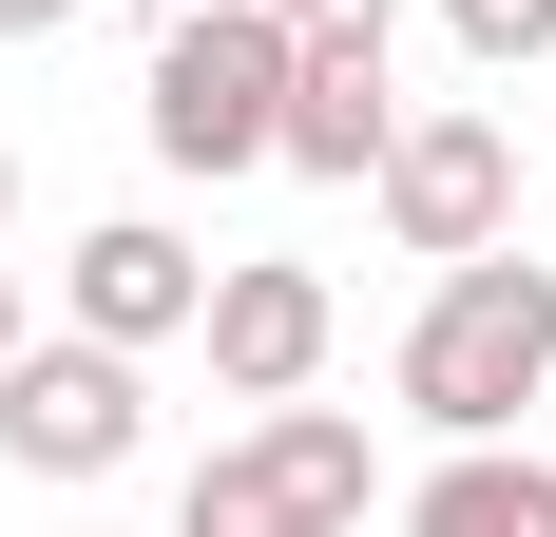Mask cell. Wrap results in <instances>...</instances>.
I'll return each mask as SVG.
<instances>
[{
	"label": "cell",
	"instance_id": "6da1fadb",
	"mask_svg": "<svg viewBox=\"0 0 556 537\" xmlns=\"http://www.w3.org/2000/svg\"><path fill=\"white\" fill-rule=\"evenodd\" d=\"M518 403H556V250H460L403 308V423L442 441H518Z\"/></svg>",
	"mask_w": 556,
	"mask_h": 537
},
{
	"label": "cell",
	"instance_id": "7a4b0ae2",
	"mask_svg": "<svg viewBox=\"0 0 556 537\" xmlns=\"http://www.w3.org/2000/svg\"><path fill=\"white\" fill-rule=\"evenodd\" d=\"M288 58H307V0H173L154 77H135L154 154L173 173H288Z\"/></svg>",
	"mask_w": 556,
	"mask_h": 537
},
{
	"label": "cell",
	"instance_id": "3957f363",
	"mask_svg": "<svg viewBox=\"0 0 556 537\" xmlns=\"http://www.w3.org/2000/svg\"><path fill=\"white\" fill-rule=\"evenodd\" d=\"M365 480H384V441L345 403H250V441L173 480V537H365Z\"/></svg>",
	"mask_w": 556,
	"mask_h": 537
},
{
	"label": "cell",
	"instance_id": "277c9868",
	"mask_svg": "<svg viewBox=\"0 0 556 537\" xmlns=\"http://www.w3.org/2000/svg\"><path fill=\"white\" fill-rule=\"evenodd\" d=\"M135 441H154L135 346H97V326H20V365H0V461H20V480H115Z\"/></svg>",
	"mask_w": 556,
	"mask_h": 537
},
{
	"label": "cell",
	"instance_id": "5b68a950",
	"mask_svg": "<svg viewBox=\"0 0 556 537\" xmlns=\"http://www.w3.org/2000/svg\"><path fill=\"white\" fill-rule=\"evenodd\" d=\"M365 192H384V230H403L422 268H460V250L518 230V135H500V115H403Z\"/></svg>",
	"mask_w": 556,
	"mask_h": 537
},
{
	"label": "cell",
	"instance_id": "8992f818",
	"mask_svg": "<svg viewBox=\"0 0 556 537\" xmlns=\"http://www.w3.org/2000/svg\"><path fill=\"white\" fill-rule=\"evenodd\" d=\"M192 346H212V384H230V403H307V384H327V346H345V308H327V268L250 250V268H212Z\"/></svg>",
	"mask_w": 556,
	"mask_h": 537
},
{
	"label": "cell",
	"instance_id": "52a82bcc",
	"mask_svg": "<svg viewBox=\"0 0 556 537\" xmlns=\"http://www.w3.org/2000/svg\"><path fill=\"white\" fill-rule=\"evenodd\" d=\"M212 308V250L154 212H97L77 250H58V326H97V346H173V326Z\"/></svg>",
	"mask_w": 556,
	"mask_h": 537
},
{
	"label": "cell",
	"instance_id": "ba28073f",
	"mask_svg": "<svg viewBox=\"0 0 556 537\" xmlns=\"http://www.w3.org/2000/svg\"><path fill=\"white\" fill-rule=\"evenodd\" d=\"M403 135L384 97V20H307V58H288V173H327V192H365Z\"/></svg>",
	"mask_w": 556,
	"mask_h": 537
},
{
	"label": "cell",
	"instance_id": "9c48e42d",
	"mask_svg": "<svg viewBox=\"0 0 556 537\" xmlns=\"http://www.w3.org/2000/svg\"><path fill=\"white\" fill-rule=\"evenodd\" d=\"M403 537H556V461L538 441H442L403 480Z\"/></svg>",
	"mask_w": 556,
	"mask_h": 537
},
{
	"label": "cell",
	"instance_id": "30bf717a",
	"mask_svg": "<svg viewBox=\"0 0 556 537\" xmlns=\"http://www.w3.org/2000/svg\"><path fill=\"white\" fill-rule=\"evenodd\" d=\"M442 39L480 58V77H538V58H556V0H442Z\"/></svg>",
	"mask_w": 556,
	"mask_h": 537
},
{
	"label": "cell",
	"instance_id": "8fae6325",
	"mask_svg": "<svg viewBox=\"0 0 556 537\" xmlns=\"http://www.w3.org/2000/svg\"><path fill=\"white\" fill-rule=\"evenodd\" d=\"M0 39H77V0H0Z\"/></svg>",
	"mask_w": 556,
	"mask_h": 537
},
{
	"label": "cell",
	"instance_id": "7c38bea8",
	"mask_svg": "<svg viewBox=\"0 0 556 537\" xmlns=\"http://www.w3.org/2000/svg\"><path fill=\"white\" fill-rule=\"evenodd\" d=\"M20 326H39V308H20V268H0V365H20Z\"/></svg>",
	"mask_w": 556,
	"mask_h": 537
},
{
	"label": "cell",
	"instance_id": "4fadbf2b",
	"mask_svg": "<svg viewBox=\"0 0 556 537\" xmlns=\"http://www.w3.org/2000/svg\"><path fill=\"white\" fill-rule=\"evenodd\" d=\"M307 20H403V0H307Z\"/></svg>",
	"mask_w": 556,
	"mask_h": 537
},
{
	"label": "cell",
	"instance_id": "5bb4252c",
	"mask_svg": "<svg viewBox=\"0 0 556 537\" xmlns=\"http://www.w3.org/2000/svg\"><path fill=\"white\" fill-rule=\"evenodd\" d=\"M0 212H20V154H0Z\"/></svg>",
	"mask_w": 556,
	"mask_h": 537
}]
</instances>
